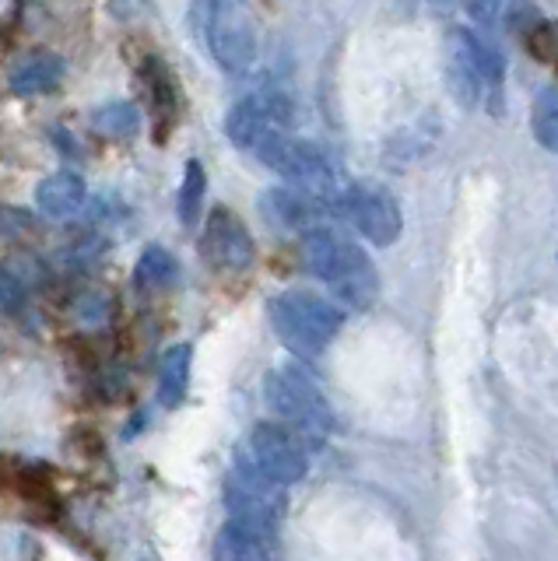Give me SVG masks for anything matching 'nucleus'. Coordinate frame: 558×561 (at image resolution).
<instances>
[{
	"label": "nucleus",
	"mask_w": 558,
	"mask_h": 561,
	"mask_svg": "<svg viewBox=\"0 0 558 561\" xmlns=\"http://www.w3.org/2000/svg\"><path fill=\"white\" fill-rule=\"evenodd\" d=\"M299 256H303V267L312 277H320L348 309H369L376 302L379 274L373 267V260L365 256L352 239L334 232V228L317 225V228H309V232H303Z\"/></svg>",
	"instance_id": "1"
},
{
	"label": "nucleus",
	"mask_w": 558,
	"mask_h": 561,
	"mask_svg": "<svg viewBox=\"0 0 558 561\" xmlns=\"http://www.w3.org/2000/svg\"><path fill=\"white\" fill-rule=\"evenodd\" d=\"M271 327L292 355L317 358L341 333V309L312 291H282L267 306Z\"/></svg>",
	"instance_id": "2"
},
{
	"label": "nucleus",
	"mask_w": 558,
	"mask_h": 561,
	"mask_svg": "<svg viewBox=\"0 0 558 561\" xmlns=\"http://www.w3.org/2000/svg\"><path fill=\"white\" fill-rule=\"evenodd\" d=\"M264 400H267V408L277 417H285V425L303 438H323L338 425L334 411H330V400L303 368L285 365V368L267 373Z\"/></svg>",
	"instance_id": "3"
},
{
	"label": "nucleus",
	"mask_w": 558,
	"mask_h": 561,
	"mask_svg": "<svg viewBox=\"0 0 558 561\" xmlns=\"http://www.w3.org/2000/svg\"><path fill=\"white\" fill-rule=\"evenodd\" d=\"M194 18L221 70L242 75L257 60V28L242 0H197Z\"/></svg>",
	"instance_id": "4"
},
{
	"label": "nucleus",
	"mask_w": 558,
	"mask_h": 561,
	"mask_svg": "<svg viewBox=\"0 0 558 561\" xmlns=\"http://www.w3.org/2000/svg\"><path fill=\"white\" fill-rule=\"evenodd\" d=\"M253 154L267 169L285 175L292 186H299L306 193L327 197V193L334 190V165H330V158L317 145H309V140L288 137L285 130H277L267 140H260Z\"/></svg>",
	"instance_id": "5"
},
{
	"label": "nucleus",
	"mask_w": 558,
	"mask_h": 561,
	"mask_svg": "<svg viewBox=\"0 0 558 561\" xmlns=\"http://www.w3.org/2000/svg\"><path fill=\"white\" fill-rule=\"evenodd\" d=\"M242 456H247L267 481L282 484V488L299 484L309 470V456H306L303 438L288 425H277V421H260V425H253Z\"/></svg>",
	"instance_id": "6"
},
{
	"label": "nucleus",
	"mask_w": 558,
	"mask_h": 561,
	"mask_svg": "<svg viewBox=\"0 0 558 561\" xmlns=\"http://www.w3.org/2000/svg\"><path fill=\"white\" fill-rule=\"evenodd\" d=\"M334 210L373 245H394L400 239V228H405L400 204L379 186H348L334 201Z\"/></svg>",
	"instance_id": "7"
},
{
	"label": "nucleus",
	"mask_w": 558,
	"mask_h": 561,
	"mask_svg": "<svg viewBox=\"0 0 558 561\" xmlns=\"http://www.w3.org/2000/svg\"><path fill=\"white\" fill-rule=\"evenodd\" d=\"M225 508L229 516L236 519H250V523H264L274 526L282 523L285 516V495H282V484L267 481L247 456L239 453L232 478L225 481Z\"/></svg>",
	"instance_id": "8"
},
{
	"label": "nucleus",
	"mask_w": 558,
	"mask_h": 561,
	"mask_svg": "<svg viewBox=\"0 0 558 561\" xmlns=\"http://www.w3.org/2000/svg\"><path fill=\"white\" fill-rule=\"evenodd\" d=\"M292 119V102L285 92H257L250 99H239L229 116H225V134L236 148L257 151L260 140L285 130Z\"/></svg>",
	"instance_id": "9"
},
{
	"label": "nucleus",
	"mask_w": 558,
	"mask_h": 561,
	"mask_svg": "<svg viewBox=\"0 0 558 561\" xmlns=\"http://www.w3.org/2000/svg\"><path fill=\"white\" fill-rule=\"evenodd\" d=\"M201 256L212 271L218 274H242L250 271V263L257 256L253 239L247 232V225L239 221L236 210L215 207L204 221L201 232Z\"/></svg>",
	"instance_id": "10"
},
{
	"label": "nucleus",
	"mask_w": 558,
	"mask_h": 561,
	"mask_svg": "<svg viewBox=\"0 0 558 561\" xmlns=\"http://www.w3.org/2000/svg\"><path fill=\"white\" fill-rule=\"evenodd\" d=\"M260 210L277 232H309L334 207H327V197H317V193H306L299 186H274L260 197Z\"/></svg>",
	"instance_id": "11"
},
{
	"label": "nucleus",
	"mask_w": 558,
	"mask_h": 561,
	"mask_svg": "<svg viewBox=\"0 0 558 561\" xmlns=\"http://www.w3.org/2000/svg\"><path fill=\"white\" fill-rule=\"evenodd\" d=\"M215 551H218V561H282L274 526L236 519V516H229V523L221 526Z\"/></svg>",
	"instance_id": "12"
},
{
	"label": "nucleus",
	"mask_w": 558,
	"mask_h": 561,
	"mask_svg": "<svg viewBox=\"0 0 558 561\" xmlns=\"http://www.w3.org/2000/svg\"><path fill=\"white\" fill-rule=\"evenodd\" d=\"M60 81H64V60L57 53H29L8 75V88L14 95H46Z\"/></svg>",
	"instance_id": "13"
},
{
	"label": "nucleus",
	"mask_w": 558,
	"mask_h": 561,
	"mask_svg": "<svg viewBox=\"0 0 558 561\" xmlns=\"http://www.w3.org/2000/svg\"><path fill=\"white\" fill-rule=\"evenodd\" d=\"M84 204V180L78 172H54L36 186V207L46 218H71Z\"/></svg>",
	"instance_id": "14"
},
{
	"label": "nucleus",
	"mask_w": 558,
	"mask_h": 561,
	"mask_svg": "<svg viewBox=\"0 0 558 561\" xmlns=\"http://www.w3.org/2000/svg\"><path fill=\"white\" fill-rule=\"evenodd\" d=\"M190 358H194L190 344H176L162 355V362H159V403L162 408H180L183 403V397L190 390Z\"/></svg>",
	"instance_id": "15"
},
{
	"label": "nucleus",
	"mask_w": 558,
	"mask_h": 561,
	"mask_svg": "<svg viewBox=\"0 0 558 561\" xmlns=\"http://www.w3.org/2000/svg\"><path fill=\"white\" fill-rule=\"evenodd\" d=\"M176 277H180L176 256L162 250V245H148L134 267V285L141 291H162L169 285H176Z\"/></svg>",
	"instance_id": "16"
},
{
	"label": "nucleus",
	"mask_w": 558,
	"mask_h": 561,
	"mask_svg": "<svg viewBox=\"0 0 558 561\" xmlns=\"http://www.w3.org/2000/svg\"><path fill=\"white\" fill-rule=\"evenodd\" d=\"M92 127L110 140H127L137 134V127H141V116H137L130 102H106L95 110Z\"/></svg>",
	"instance_id": "17"
},
{
	"label": "nucleus",
	"mask_w": 558,
	"mask_h": 561,
	"mask_svg": "<svg viewBox=\"0 0 558 561\" xmlns=\"http://www.w3.org/2000/svg\"><path fill=\"white\" fill-rule=\"evenodd\" d=\"M204 193H207V175L197 158H190L186 172H183V186H180V221L186 228H194L201 221V207H204Z\"/></svg>",
	"instance_id": "18"
},
{
	"label": "nucleus",
	"mask_w": 558,
	"mask_h": 561,
	"mask_svg": "<svg viewBox=\"0 0 558 561\" xmlns=\"http://www.w3.org/2000/svg\"><path fill=\"white\" fill-rule=\"evenodd\" d=\"M534 137L545 151L558 154V88H545L534 99Z\"/></svg>",
	"instance_id": "19"
},
{
	"label": "nucleus",
	"mask_w": 558,
	"mask_h": 561,
	"mask_svg": "<svg viewBox=\"0 0 558 561\" xmlns=\"http://www.w3.org/2000/svg\"><path fill=\"white\" fill-rule=\"evenodd\" d=\"M145 84L151 88L155 110L169 116V113H172V105H176V95H172V78H169V70H166L159 60H148V64H145Z\"/></svg>",
	"instance_id": "20"
},
{
	"label": "nucleus",
	"mask_w": 558,
	"mask_h": 561,
	"mask_svg": "<svg viewBox=\"0 0 558 561\" xmlns=\"http://www.w3.org/2000/svg\"><path fill=\"white\" fill-rule=\"evenodd\" d=\"M25 228H32L29 210H19V207L0 210V232H4V236H19V232H25Z\"/></svg>",
	"instance_id": "21"
},
{
	"label": "nucleus",
	"mask_w": 558,
	"mask_h": 561,
	"mask_svg": "<svg viewBox=\"0 0 558 561\" xmlns=\"http://www.w3.org/2000/svg\"><path fill=\"white\" fill-rule=\"evenodd\" d=\"M496 8H499V0H467L470 18H475V22H481V25L492 22V18H496Z\"/></svg>",
	"instance_id": "22"
},
{
	"label": "nucleus",
	"mask_w": 558,
	"mask_h": 561,
	"mask_svg": "<svg viewBox=\"0 0 558 561\" xmlns=\"http://www.w3.org/2000/svg\"><path fill=\"white\" fill-rule=\"evenodd\" d=\"M555 60H558V57H555Z\"/></svg>",
	"instance_id": "23"
}]
</instances>
